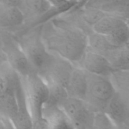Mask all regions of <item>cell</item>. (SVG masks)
I'll return each mask as SVG.
<instances>
[{
    "label": "cell",
    "instance_id": "6da1fadb",
    "mask_svg": "<svg viewBox=\"0 0 129 129\" xmlns=\"http://www.w3.org/2000/svg\"><path fill=\"white\" fill-rule=\"evenodd\" d=\"M42 39L50 53L78 64L88 48V34L65 20H52L40 27Z\"/></svg>",
    "mask_w": 129,
    "mask_h": 129
},
{
    "label": "cell",
    "instance_id": "7a4b0ae2",
    "mask_svg": "<svg viewBox=\"0 0 129 129\" xmlns=\"http://www.w3.org/2000/svg\"><path fill=\"white\" fill-rule=\"evenodd\" d=\"M21 79L6 61L0 62V114L11 121L18 110V86Z\"/></svg>",
    "mask_w": 129,
    "mask_h": 129
},
{
    "label": "cell",
    "instance_id": "3957f363",
    "mask_svg": "<svg viewBox=\"0 0 129 129\" xmlns=\"http://www.w3.org/2000/svg\"><path fill=\"white\" fill-rule=\"evenodd\" d=\"M18 41L36 73L42 76L49 67L52 54L45 47L40 34V27L18 38Z\"/></svg>",
    "mask_w": 129,
    "mask_h": 129
},
{
    "label": "cell",
    "instance_id": "277c9868",
    "mask_svg": "<svg viewBox=\"0 0 129 129\" xmlns=\"http://www.w3.org/2000/svg\"><path fill=\"white\" fill-rule=\"evenodd\" d=\"M87 86L83 101L95 113L104 112L117 89L110 77L86 72Z\"/></svg>",
    "mask_w": 129,
    "mask_h": 129
},
{
    "label": "cell",
    "instance_id": "5b68a950",
    "mask_svg": "<svg viewBox=\"0 0 129 129\" xmlns=\"http://www.w3.org/2000/svg\"><path fill=\"white\" fill-rule=\"evenodd\" d=\"M22 79L32 119L42 117L49 97V87L46 81L36 72L22 77Z\"/></svg>",
    "mask_w": 129,
    "mask_h": 129
},
{
    "label": "cell",
    "instance_id": "8992f818",
    "mask_svg": "<svg viewBox=\"0 0 129 129\" xmlns=\"http://www.w3.org/2000/svg\"><path fill=\"white\" fill-rule=\"evenodd\" d=\"M0 44L5 61L19 75L25 77L35 72L15 36L0 30Z\"/></svg>",
    "mask_w": 129,
    "mask_h": 129
},
{
    "label": "cell",
    "instance_id": "52a82bcc",
    "mask_svg": "<svg viewBox=\"0 0 129 129\" xmlns=\"http://www.w3.org/2000/svg\"><path fill=\"white\" fill-rule=\"evenodd\" d=\"M60 108L76 129H92L95 112L83 100L68 97Z\"/></svg>",
    "mask_w": 129,
    "mask_h": 129
},
{
    "label": "cell",
    "instance_id": "ba28073f",
    "mask_svg": "<svg viewBox=\"0 0 129 129\" xmlns=\"http://www.w3.org/2000/svg\"><path fill=\"white\" fill-rule=\"evenodd\" d=\"M76 66L86 72L106 77H110L112 73L117 70L104 56L88 48Z\"/></svg>",
    "mask_w": 129,
    "mask_h": 129
},
{
    "label": "cell",
    "instance_id": "9c48e42d",
    "mask_svg": "<svg viewBox=\"0 0 129 129\" xmlns=\"http://www.w3.org/2000/svg\"><path fill=\"white\" fill-rule=\"evenodd\" d=\"M75 65L69 61L52 54V58L44 74L41 76L46 82L59 85L66 88Z\"/></svg>",
    "mask_w": 129,
    "mask_h": 129
},
{
    "label": "cell",
    "instance_id": "30bf717a",
    "mask_svg": "<svg viewBox=\"0 0 129 129\" xmlns=\"http://www.w3.org/2000/svg\"><path fill=\"white\" fill-rule=\"evenodd\" d=\"M17 97V113L11 123L15 129H31L32 117L26 100L23 82L21 77L18 86Z\"/></svg>",
    "mask_w": 129,
    "mask_h": 129
},
{
    "label": "cell",
    "instance_id": "8fae6325",
    "mask_svg": "<svg viewBox=\"0 0 129 129\" xmlns=\"http://www.w3.org/2000/svg\"><path fill=\"white\" fill-rule=\"evenodd\" d=\"M86 86V72L82 68L75 66L66 87L68 96L84 100Z\"/></svg>",
    "mask_w": 129,
    "mask_h": 129
},
{
    "label": "cell",
    "instance_id": "7c38bea8",
    "mask_svg": "<svg viewBox=\"0 0 129 129\" xmlns=\"http://www.w3.org/2000/svg\"><path fill=\"white\" fill-rule=\"evenodd\" d=\"M25 22V16L20 8L0 5V30L6 31L19 27Z\"/></svg>",
    "mask_w": 129,
    "mask_h": 129
},
{
    "label": "cell",
    "instance_id": "4fadbf2b",
    "mask_svg": "<svg viewBox=\"0 0 129 129\" xmlns=\"http://www.w3.org/2000/svg\"><path fill=\"white\" fill-rule=\"evenodd\" d=\"M104 113L116 125L129 121L128 111L127 105L119 92H117L107 105Z\"/></svg>",
    "mask_w": 129,
    "mask_h": 129
},
{
    "label": "cell",
    "instance_id": "5bb4252c",
    "mask_svg": "<svg viewBox=\"0 0 129 129\" xmlns=\"http://www.w3.org/2000/svg\"><path fill=\"white\" fill-rule=\"evenodd\" d=\"M44 116L47 121L49 129H76L60 108H45Z\"/></svg>",
    "mask_w": 129,
    "mask_h": 129
},
{
    "label": "cell",
    "instance_id": "9a60e30c",
    "mask_svg": "<svg viewBox=\"0 0 129 129\" xmlns=\"http://www.w3.org/2000/svg\"><path fill=\"white\" fill-rule=\"evenodd\" d=\"M20 10L23 13L26 21L40 17L52 10L47 0H22Z\"/></svg>",
    "mask_w": 129,
    "mask_h": 129
},
{
    "label": "cell",
    "instance_id": "2e32d148",
    "mask_svg": "<svg viewBox=\"0 0 129 129\" xmlns=\"http://www.w3.org/2000/svg\"><path fill=\"white\" fill-rule=\"evenodd\" d=\"M125 22H126V20L122 18L106 14L92 26L91 30L100 35L107 36Z\"/></svg>",
    "mask_w": 129,
    "mask_h": 129
},
{
    "label": "cell",
    "instance_id": "e0dca14e",
    "mask_svg": "<svg viewBox=\"0 0 129 129\" xmlns=\"http://www.w3.org/2000/svg\"><path fill=\"white\" fill-rule=\"evenodd\" d=\"M47 83L49 87V97L45 108H60L69 97L66 89L55 83Z\"/></svg>",
    "mask_w": 129,
    "mask_h": 129
},
{
    "label": "cell",
    "instance_id": "ac0fdd59",
    "mask_svg": "<svg viewBox=\"0 0 129 129\" xmlns=\"http://www.w3.org/2000/svg\"><path fill=\"white\" fill-rule=\"evenodd\" d=\"M105 37L113 46H121L129 40V25L126 22Z\"/></svg>",
    "mask_w": 129,
    "mask_h": 129
},
{
    "label": "cell",
    "instance_id": "d6986e66",
    "mask_svg": "<svg viewBox=\"0 0 129 129\" xmlns=\"http://www.w3.org/2000/svg\"><path fill=\"white\" fill-rule=\"evenodd\" d=\"M92 129H117V126L104 112H97Z\"/></svg>",
    "mask_w": 129,
    "mask_h": 129
},
{
    "label": "cell",
    "instance_id": "ffe728a7",
    "mask_svg": "<svg viewBox=\"0 0 129 129\" xmlns=\"http://www.w3.org/2000/svg\"><path fill=\"white\" fill-rule=\"evenodd\" d=\"M116 89H129V70H117L110 77Z\"/></svg>",
    "mask_w": 129,
    "mask_h": 129
},
{
    "label": "cell",
    "instance_id": "44dd1931",
    "mask_svg": "<svg viewBox=\"0 0 129 129\" xmlns=\"http://www.w3.org/2000/svg\"><path fill=\"white\" fill-rule=\"evenodd\" d=\"M52 8L59 11H66L73 8L78 3L71 0H47Z\"/></svg>",
    "mask_w": 129,
    "mask_h": 129
},
{
    "label": "cell",
    "instance_id": "7402d4cb",
    "mask_svg": "<svg viewBox=\"0 0 129 129\" xmlns=\"http://www.w3.org/2000/svg\"><path fill=\"white\" fill-rule=\"evenodd\" d=\"M0 129H15L10 119L0 114Z\"/></svg>",
    "mask_w": 129,
    "mask_h": 129
},
{
    "label": "cell",
    "instance_id": "603a6c76",
    "mask_svg": "<svg viewBox=\"0 0 129 129\" xmlns=\"http://www.w3.org/2000/svg\"><path fill=\"white\" fill-rule=\"evenodd\" d=\"M22 0H0V5L8 6H15L20 8Z\"/></svg>",
    "mask_w": 129,
    "mask_h": 129
},
{
    "label": "cell",
    "instance_id": "cb8c5ba5",
    "mask_svg": "<svg viewBox=\"0 0 129 129\" xmlns=\"http://www.w3.org/2000/svg\"><path fill=\"white\" fill-rule=\"evenodd\" d=\"M117 91L119 92L123 99L124 100L125 102L127 105V109H128L129 115V89H117Z\"/></svg>",
    "mask_w": 129,
    "mask_h": 129
},
{
    "label": "cell",
    "instance_id": "d4e9b609",
    "mask_svg": "<svg viewBox=\"0 0 129 129\" xmlns=\"http://www.w3.org/2000/svg\"><path fill=\"white\" fill-rule=\"evenodd\" d=\"M117 129H129V121L117 125Z\"/></svg>",
    "mask_w": 129,
    "mask_h": 129
},
{
    "label": "cell",
    "instance_id": "484cf974",
    "mask_svg": "<svg viewBox=\"0 0 129 129\" xmlns=\"http://www.w3.org/2000/svg\"><path fill=\"white\" fill-rule=\"evenodd\" d=\"M71 1H74V2H76V3H79V2H80L81 1V0H71Z\"/></svg>",
    "mask_w": 129,
    "mask_h": 129
},
{
    "label": "cell",
    "instance_id": "4316f807",
    "mask_svg": "<svg viewBox=\"0 0 129 129\" xmlns=\"http://www.w3.org/2000/svg\"><path fill=\"white\" fill-rule=\"evenodd\" d=\"M124 70H129V64H128V66H127V67H126L125 68Z\"/></svg>",
    "mask_w": 129,
    "mask_h": 129
},
{
    "label": "cell",
    "instance_id": "83f0119b",
    "mask_svg": "<svg viewBox=\"0 0 129 129\" xmlns=\"http://www.w3.org/2000/svg\"><path fill=\"white\" fill-rule=\"evenodd\" d=\"M126 22H127V24H128V25H129V18L128 19V20H126Z\"/></svg>",
    "mask_w": 129,
    "mask_h": 129
}]
</instances>
